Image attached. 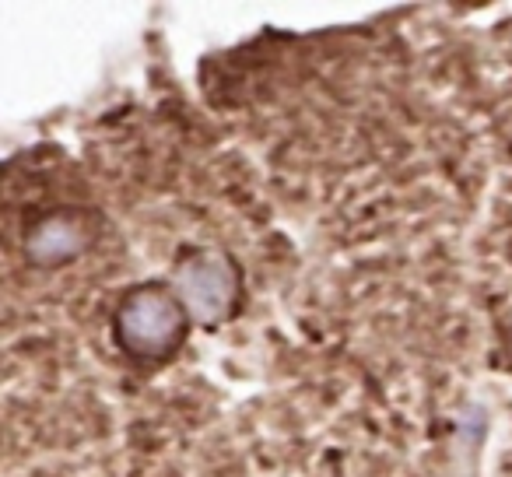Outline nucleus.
Listing matches in <instances>:
<instances>
[{
    "instance_id": "3",
    "label": "nucleus",
    "mask_w": 512,
    "mask_h": 477,
    "mask_svg": "<svg viewBox=\"0 0 512 477\" xmlns=\"http://www.w3.org/2000/svg\"><path fill=\"white\" fill-rule=\"evenodd\" d=\"M106 235V214L92 204H53L22 232V260L36 271H64L95 250Z\"/></svg>"
},
{
    "instance_id": "2",
    "label": "nucleus",
    "mask_w": 512,
    "mask_h": 477,
    "mask_svg": "<svg viewBox=\"0 0 512 477\" xmlns=\"http://www.w3.org/2000/svg\"><path fill=\"white\" fill-rule=\"evenodd\" d=\"M169 281L200 330L228 327L246 306V271L225 246H183L172 260Z\"/></svg>"
},
{
    "instance_id": "1",
    "label": "nucleus",
    "mask_w": 512,
    "mask_h": 477,
    "mask_svg": "<svg viewBox=\"0 0 512 477\" xmlns=\"http://www.w3.org/2000/svg\"><path fill=\"white\" fill-rule=\"evenodd\" d=\"M193 320L169 278H148L123 288L109 316L113 344L137 369H162L186 348Z\"/></svg>"
}]
</instances>
